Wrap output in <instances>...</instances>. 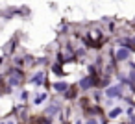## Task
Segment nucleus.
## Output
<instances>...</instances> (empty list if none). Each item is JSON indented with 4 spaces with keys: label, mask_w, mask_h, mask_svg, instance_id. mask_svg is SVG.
<instances>
[{
    "label": "nucleus",
    "mask_w": 135,
    "mask_h": 124,
    "mask_svg": "<svg viewBox=\"0 0 135 124\" xmlns=\"http://www.w3.org/2000/svg\"><path fill=\"white\" fill-rule=\"evenodd\" d=\"M85 124H98V120H96V118H89Z\"/></svg>",
    "instance_id": "nucleus-9"
},
{
    "label": "nucleus",
    "mask_w": 135,
    "mask_h": 124,
    "mask_svg": "<svg viewBox=\"0 0 135 124\" xmlns=\"http://www.w3.org/2000/svg\"><path fill=\"white\" fill-rule=\"evenodd\" d=\"M9 83H11V85H17V83H19V74H13L11 80H9Z\"/></svg>",
    "instance_id": "nucleus-6"
},
{
    "label": "nucleus",
    "mask_w": 135,
    "mask_h": 124,
    "mask_svg": "<svg viewBox=\"0 0 135 124\" xmlns=\"http://www.w3.org/2000/svg\"><path fill=\"white\" fill-rule=\"evenodd\" d=\"M45 82V74L43 72H37L35 76H33V80H32V83H35V85H41Z\"/></svg>",
    "instance_id": "nucleus-2"
},
{
    "label": "nucleus",
    "mask_w": 135,
    "mask_h": 124,
    "mask_svg": "<svg viewBox=\"0 0 135 124\" xmlns=\"http://www.w3.org/2000/svg\"><path fill=\"white\" fill-rule=\"evenodd\" d=\"M117 58H118L120 61H122V59H128V58H129V50H128V48H120V50L117 52Z\"/></svg>",
    "instance_id": "nucleus-1"
},
{
    "label": "nucleus",
    "mask_w": 135,
    "mask_h": 124,
    "mask_svg": "<svg viewBox=\"0 0 135 124\" xmlns=\"http://www.w3.org/2000/svg\"><path fill=\"white\" fill-rule=\"evenodd\" d=\"M54 87H56V91H67V89H69V85H67L65 82H57Z\"/></svg>",
    "instance_id": "nucleus-5"
},
{
    "label": "nucleus",
    "mask_w": 135,
    "mask_h": 124,
    "mask_svg": "<svg viewBox=\"0 0 135 124\" xmlns=\"http://www.w3.org/2000/svg\"><path fill=\"white\" fill-rule=\"evenodd\" d=\"M120 113H122V109H120V107H117V109H113V111L109 113V117H117V115H120Z\"/></svg>",
    "instance_id": "nucleus-7"
},
{
    "label": "nucleus",
    "mask_w": 135,
    "mask_h": 124,
    "mask_svg": "<svg viewBox=\"0 0 135 124\" xmlns=\"http://www.w3.org/2000/svg\"><path fill=\"white\" fill-rule=\"evenodd\" d=\"M8 124H15V122H13V120H8Z\"/></svg>",
    "instance_id": "nucleus-10"
},
{
    "label": "nucleus",
    "mask_w": 135,
    "mask_h": 124,
    "mask_svg": "<svg viewBox=\"0 0 135 124\" xmlns=\"http://www.w3.org/2000/svg\"><path fill=\"white\" fill-rule=\"evenodd\" d=\"M45 96H46V94H45V93H43V94H39V96H37V98H35V104H41V102H43V100H45Z\"/></svg>",
    "instance_id": "nucleus-8"
},
{
    "label": "nucleus",
    "mask_w": 135,
    "mask_h": 124,
    "mask_svg": "<svg viewBox=\"0 0 135 124\" xmlns=\"http://www.w3.org/2000/svg\"><path fill=\"white\" fill-rule=\"evenodd\" d=\"M91 85H93V80H91V78H85V80L80 82V87H81V89H89Z\"/></svg>",
    "instance_id": "nucleus-4"
},
{
    "label": "nucleus",
    "mask_w": 135,
    "mask_h": 124,
    "mask_svg": "<svg viewBox=\"0 0 135 124\" xmlns=\"http://www.w3.org/2000/svg\"><path fill=\"white\" fill-rule=\"evenodd\" d=\"M118 91H120L118 87H109V89L105 91V94H107V96H111V98H115V96H118Z\"/></svg>",
    "instance_id": "nucleus-3"
}]
</instances>
